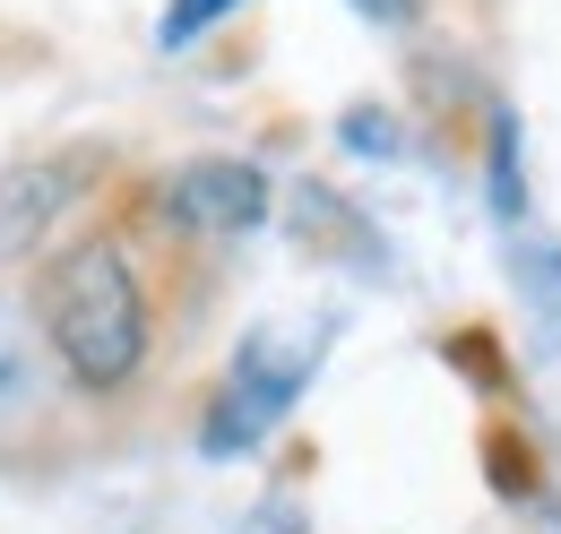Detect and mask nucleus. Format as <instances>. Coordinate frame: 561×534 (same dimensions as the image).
<instances>
[{"instance_id":"nucleus-8","label":"nucleus","mask_w":561,"mask_h":534,"mask_svg":"<svg viewBox=\"0 0 561 534\" xmlns=\"http://www.w3.org/2000/svg\"><path fill=\"white\" fill-rule=\"evenodd\" d=\"M9 371H18V336H9V320H0V388H9Z\"/></svg>"},{"instance_id":"nucleus-5","label":"nucleus","mask_w":561,"mask_h":534,"mask_svg":"<svg viewBox=\"0 0 561 534\" xmlns=\"http://www.w3.org/2000/svg\"><path fill=\"white\" fill-rule=\"evenodd\" d=\"M518 276H527V293H536V311L561 328V242H527L518 251Z\"/></svg>"},{"instance_id":"nucleus-3","label":"nucleus","mask_w":561,"mask_h":534,"mask_svg":"<svg viewBox=\"0 0 561 534\" xmlns=\"http://www.w3.org/2000/svg\"><path fill=\"white\" fill-rule=\"evenodd\" d=\"M311 380V353H277V336H251L233 353V380L216 388V414H208V457H233V449H260L268 431L285 422V405L302 397Z\"/></svg>"},{"instance_id":"nucleus-4","label":"nucleus","mask_w":561,"mask_h":534,"mask_svg":"<svg viewBox=\"0 0 561 534\" xmlns=\"http://www.w3.org/2000/svg\"><path fill=\"white\" fill-rule=\"evenodd\" d=\"M104 164H113L104 147H70V155H44V164H9V173H0V259H26V251L87 199V182H95Z\"/></svg>"},{"instance_id":"nucleus-6","label":"nucleus","mask_w":561,"mask_h":534,"mask_svg":"<svg viewBox=\"0 0 561 534\" xmlns=\"http://www.w3.org/2000/svg\"><path fill=\"white\" fill-rule=\"evenodd\" d=\"M492 207L518 216V121L492 113Z\"/></svg>"},{"instance_id":"nucleus-2","label":"nucleus","mask_w":561,"mask_h":534,"mask_svg":"<svg viewBox=\"0 0 561 534\" xmlns=\"http://www.w3.org/2000/svg\"><path fill=\"white\" fill-rule=\"evenodd\" d=\"M147 207L173 242H233L268 216V173L251 155H191L147 190Z\"/></svg>"},{"instance_id":"nucleus-1","label":"nucleus","mask_w":561,"mask_h":534,"mask_svg":"<svg viewBox=\"0 0 561 534\" xmlns=\"http://www.w3.org/2000/svg\"><path fill=\"white\" fill-rule=\"evenodd\" d=\"M26 311H35V328H44V345L70 371L78 397L113 405L130 388H147L164 320H156V276L139 259V233L122 216L53 242L35 259V276H26Z\"/></svg>"},{"instance_id":"nucleus-7","label":"nucleus","mask_w":561,"mask_h":534,"mask_svg":"<svg viewBox=\"0 0 561 534\" xmlns=\"http://www.w3.org/2000/svg\"><path fill=\"white\" fill-rule=\"evenodd\" d=\"M225 9H242V0H164V26H156V35L182 53V44H199V35H208Z\"/></svg>"}]
</instances>
